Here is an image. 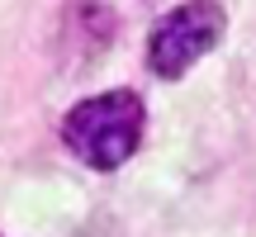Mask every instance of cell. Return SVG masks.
Returning a JSON list of instances; mask_svg holds the SVG:
<instances>
[{"label":"cell","instance_id":"obj_1","mask_svg":"<svg viewBox=\"0 0 256 237\" xmlns=\"http://www.w3.org/2000/svg\"><path fill=\"white\" fill-rule=\"evenodd\" d=\"M62 138L86 166L95 171H114L142 142V100L133 90H104L81 100L62 118Z\"/></svg>","mask_w":256,"mask_h":237},{"label":"cell","instance_id":"obj_2","mask_svg":"<svg viewBox=\"0 0 256 237\" xmlns=\"http://www.w3.org/2000/svg\"><path fill=\"white\" fill-rule=\"evenodd\" d=\"M228 28V14L218 5H180L156 24L152 43H147V62L156 76H185Z\"/></svg>","mask_w":256,"mask_h":237}]
</instances>
